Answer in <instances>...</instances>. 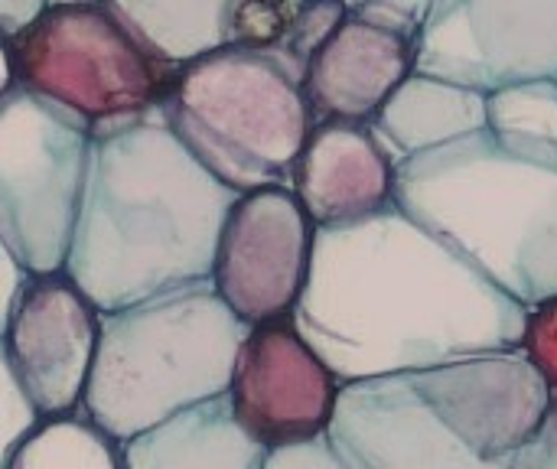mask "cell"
Returning <instances> with one entry per match:
<instances>
[{
    "instance_id": "obj_10",
    "label": "cell",
    "mask_w": 557,
    "mask_h": 469,
    "mask_svg": "<svg viewBox=\"0 0 557 469\" xmlns=\"http://www.w3.org/2000/svg\"><path fill=\"white\" fill-rule=\"evenodd\" d=\"M317 225L290 186L242 193L228 209L212 287L248 326L290 320L307 284Z\"/></svg>"
},
{
    "instance_id": "obj_3",
    "label": "cell",
    "mask_w": 557,
    "mask_h": 469,
    "mask_svg": "<svg viewBox=\"0 0 557 469\" xmlns=\"http://www.w3.org/2000/svg\"><path fill=\"white\" fill-rule=\"evenodd\" d=\"M548 405L519 346L343 382L326 441L352 469H512Z\"/></svg>"
},
{
    "instance_id": "obj_28",
    "label": "cell",
    "mask_w": 557,
    "mask_h": 469,
    "mask_svg": "<svg viewBox=\"0 0 557 469\" xmlns=\"http://www.w3.org/2000/svg\"><path fill=\"white\" fill-rule=\"evenodd\" d=\"M16 85L13 78V59H10V39L0 33V98Z\"/></svg>"
},
{
    "instance_id": "obj_26",
    "label": "cell",
    "mask_w": 557,
    "mask_h": 469,
    "mask_svg": "<svg viewBox=\"0 0 557 469\" xmlns=\"http://www.w3.org/2000/svg\"><path fill=\"white\" fill-rule=\"evenodd\" d=\"M49 0H0V33L10 39L23 26H29Z\"/></svg>"
},
{
    "instance_id": "obj_13",
    "label": "cell",
    "mask_w": 557,
    "mask_h": 469,
    "mask_svg": "<svg viewBox=\"0 0 557 469\" xmlns=\"http://www.w3.org/2000/svg\"><path fill=\"white\" fill-rule=\"evenodd\" d=\"M414 69V26L369 7H346L304 69V95L313 121L372 124Z\"/></svg>"
},
{
    "instance_id": "obj_12",
    "label": "cell",
    "mask_w": 557,
    "mask_h": 469,
    "mask_svg": "<svg viewBox=\"0 0 557 469\" xmlns=\"http://www.w3.org/2000/svg\"><path fill=\"white\" fill-rule=\"evenodd\" d=\"M339 379L290 320L251 326L228 382L238 424L271 454L326 437Z\"/></svg>"
},
{
    "instance_id": "obj_4",
    "label": "cell",
    "mask_w": 557,
    "mask_h": 469,
    "mask_svg": "<svg viewBox=\"0 0 557 469\" xmlns=\"http://www.w3.org/2000/svg\"><path fill=\"white\" fill-rule=\"evenodd\" d=\"M395 206L525 310L557 297V140L483 127L418 153Z\"/></svg>"
},
{
    "instance_id": "obj_25",
    "label": "cell",
    "mask_w": 557,
    "mask_h": 469,
    "mask_svg": "<svg viewBox=\"0 0 557 469\" xmlns=\"http://www.w3.org/2000/svg\"><path fill=\"white\" fill-rule=\"evenodd\" d=\"M434 0H346V7H369V10H379V13H388L414 29H421L428 10H431Z\"/></svg>"
},
{
    "instance_id": "obj_16",
    "label": "cell",
    "mask_w": 557,
    "mask_h": 469,
    "mask_svg": "<svg viewBox=\"0 0 557 469\" xmlns=\"http://www.w3.org/2000/svg\"><path fill=\"white\" fill-rule=\"evenodd\" d=\"M398 163L486 127V91L414 69L369 124Z\"/></svg>"
},
{
    "instance_id": "obj_7",
    "label": "cell",
    "mask_w": 557,
    "mask_h": 469,
    "mask_svg": "<svg viewBox=\"0 0 557 469\" xmlns=\"http://www.w3.org/2000/svg\"><path fill=\"white\" fill-rule=\"evenodd\" d=\"M10 59L20 88L59 104L91 134L150 114L176 69L104 0H49L10 36Z\"/></svg>"
},
{
    "instance_id": "obj_6",
    "label": "cell",
    "mask_w": 557,
    "mask_h": 469,
    "mask_svg": "<svg viewBox=\"0 0 557 469\" xmlns=\"http://www.w3.org/2000/svg\"><path fill=\"white\" fill-rule=\"evenodd\" d=\"M157 108L180 144L235 193L290 186L313 127L304 75L274 52L232 42L180 62Z\"/></svg>"
},
{
    "instance_id": "obj_19",
    "label": "cell",
    "mask_w": 557,
    "mask_h": 469,
    "mask_svg": "<svg viewBox=\"0 0 557 469\" xmlns=\"http://www.w3.org/2000/svg\"><path fill=\"white\" fill-rule=\"evenodd\" d=\"M7 469H121V444L82 411L39 418L13 447Z\"/></svg>"
},
{
    "instance_id": "obj_8",
    "label": "cell",
    "mask_w": 557,
    "mask_h": 469,
    "mask_svg": "<svg viewBox=\"0 0 557 469\" xmlns=\"http://www.w3.org/2000/svg\"><path fill=\"white\" fill-rule=\"evenodd\" d=\"M95 134L13 85L0 98V245L23 274L65 268Z\"/></svg>"
},
{
    "instance_id": "obj_27",
    "label": "cell",
    "mask_w": 557,
    "mask_h": 469,
    "mask_svg": "<svg viewBox=\"0 0 557 469\" xmlns=\"http://www.w3.org/2000/svg\"><path fill=\"white\" fill-rule=\"evenodd\" d=\"M23 271L13 264V258L7 255V248L0 245V336H3V323H7V313H10V304L23 284Z\"/></svg>"
},
{
    "instance_id": "obj_17",
    "label": "cell",
    "mask_w": 557,
    "mask_h": 469,
    "mask_svg": "<svg viewBox=\"0 0 557 469\" xmlns=\"http://www.w3.org/2000/svg\"><path fill=\"white\" fill-rule=\"evenodd\" d=\"M343 13L346 0H228L225 42L274 52L304 75Z\"/></svg>"
},
{
    "instance_id": "obj_21",
    "label": "cell",
    "mask_w": 557,
    "mask_h": 469,
    "mask_svg": "<svg viewBox=\"0 0 557 469\" xmlns=\"http://www.w3.org/2000/svg\"><path fill=\"white\" fill-rule=\"evenodd\" d=\"M522 353L532 359V366L542 372L545 385L557 395V297L529 310Z\"/></svg>"
},
{
    "instance_id": "obj_22",
    "label": "cell",
    "mask_w": 557,
    "mask_h": 469,
    "mask_svg": "<svg viewBox=\"0 0 557 469\" xmlns=\"http://www.w3.org/2000/svg\"><path fill=\"white\" fill-rule=\"evenodd\" d=\"M36 411L26 402V395L20 392L7 356H3V343H0V469H7V460L13 454V447L23 441V434L36 424Z\"/></svg>"
},
{
    "instance_id": "obj_18",
    "label": "cell",
    "mask_w": 557,
    "mask_h": 469,
    "mask_svg": "<svg viewBox=\"0 0 557 469\" xmlns=\"http://www.w3.org/2000/svg\"><path fill=\"white\" fill-rule=\"evenodd\" d=\"M160 59L180 65L225 42L228 0H104Z\"/></svg>"
},
{
    "instance_id": "obj_5",
    "label": "cell",
    "mask_w": 557,
    "mask_h": 469,
    "mask_svg": "<svg viewBox=\"0 0 557 469\" xmlns=\"http://www.w3.org/2000/svg\"><path fill=\"white\" fill-rule=\"evenodd\" d=\"M248 323L212 281L101 313L82 415L117 444L228 392Z\"/></svg>"
},
{
    "instance_id": "obj_2",
    "label": "cell",
    "mask_w": 557,
    "mask_h": 469,
    "mask_svg": "<svg viewBox=\"0 0 557 469\" xmlns=\"http://www.w3.org/2000/svg\"><path fill=\"white\" fill-rule=\"evenodd\" d=\"M238 196L153 108L95 134L62 271L101 313L206 284L222 222Z\"/></svg>"
},
{
    "instance_id": "obj_1",
    "label": "cell",
    "mask_w": 557,
    "mask_h": 469,
    "mask_svg": "<svg viewBox=\"0 0 557 469\" xmlns=\"http://www.w3.org/2000/svg\"><path fill=\"white\" fill-rule=\"evenodd\" d=\"M529 310L398 206L320 225L294 330L339 382L519 349Z\"/></svg>"
},
{
    "instance_id": "obj_15",
    "label": "cell",
    "mask_w": 557,
    "mask_h": 469,
    "mask_svg": "<svg viewBox=\"0 0 557 469\" xmlns=\"http://www.w3.org/2000/svg\"><path fill=\"white\" fill-rule=\"evenodd\" d=\"M264 460L268 451L238 424L228 395L121 441V469H261Z\"/></svg>"
},
{
    "instance_id": "obj_20",
    "label": "cell",
    "mask_w": 557,
    "mask_h": 469,
    "mask_svg": "<svg viewBox=\"0 0 557 469\" xmlns=\"http://www.w3.org/2000/svg\"><path fill=\"white\" fill-rule=\"evenodd\" d=\"M486 127L509 137L557 140V78H532L486 91Z\"/></svg>"
},
{
    "instance_id": "obj_24",
    "label": "cell",
    "mask_w": 557,
    "mask_h": 469,
    "mask_svg": "<svg viewBox=\"0 0 557 469\" xmlns=\"http://www.w3.org/2000/svg\"><path fill=\"white\" fill-rule=\"evenodd\" d=\"M512 469H557V395H552V405H548L539 431L519 451Z\"/></svg>"
},
{
    "instance_id": "obj_9",
    "label": "cell",
    "mask_w": 557,
    "mask_h": 469,
    "mask_svg": "<svg viewBox=\"0 0 557 469\" xmlns=\"http://www.w3.org/2000/svg\"><path fill=\"white\" fill-rule=\"evenodd\" d=\"M418 69L480 91L557 78V0H434Z\"/></svg>"
},
{
    "instance_id": "obj_11",
    "label": "cell",
    "mask_w": 557,
    "mask_h": 469,
    "mask_svg": "<svg viewBox=\"0 0 557 469\" xmlns=\"http://www.w3.org/2000/svg\"><path fill=\"white\" fill-rule=\"evenodd\" d=\"M101 310L65 271L26 274L7 323L3 356L36 418L75 415L98 349Z\"/></svg>"
},
{
    "instance_id": "obj_14",
    "label": "cell",
    "mask_w": 557,
    "mask_h": 469,
    "mask_svg": "<svg viewBox=\"0 0 557 469\" xmlns=\"http://www.w3.org/2000/svg\"><path fill=\"white\" fill-rule=\"evenodd\" d=\"M290 189L317 229L346 225L395 206V160L369 124L313 121Z\"/></svg>"
},
{
    "instance_id": "obj_23",
    "label": "cell",
    "mask_w": 557,
    "mask_h": 469,
    "mask_svg": "<svg viewBox=\"0 0 557 469\" xmlns=\"http://www.w3.org/2000/svg\"><path fill=\"white\" fill-rule=\"evenodd\" d=\"M261 469H352L326 437L307 441V444H294V447H281L271 451Z\"/></svg>"
}]
</instances>
